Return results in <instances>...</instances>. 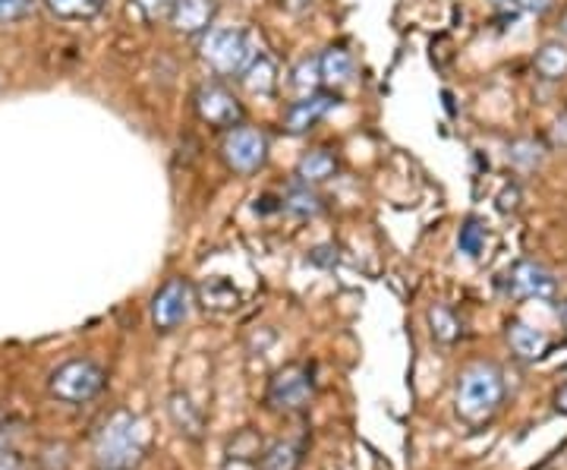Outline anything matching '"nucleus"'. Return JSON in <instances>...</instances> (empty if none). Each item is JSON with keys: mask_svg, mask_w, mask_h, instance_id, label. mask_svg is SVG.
<instances>
[{"mask_svg": "<svg viewBox=\"0 0 567 470\" xmlns=\"http://www.w3.org/2000/svg\"><path fill=\"white\" fill-rule=\"evenodd\" d=\"M505 404V376L495 363H470L458 379L454 408L466 426H483Z\"/></svg>", "mask_w": 567, "mask_h": 470, "instance_id": "obj_1", "label": "nucleus"}, {"mask_svg": "<svg viewBox=\"0 0 567 470\" xmlns=\"http://www.w3.org/2000/svg\"><path fill=\"white\" fill-rule=\"evenodd\" d=\"M92 455L98 470H133L145 455V430L133 411H114L98 426Z\"/></svg>", "mask_w": 567, "mask_h": 470, "instance_id": "obj_2", "label": "nucleus"}, {"mask_svg": "<svg viewBox=\"0 0 567 470\" xmlns=\"http://www.w3.org/2000/svg\"><path fill=\"white\" fill-rule=\"evenodd\" d=\"M199 55L215 70L217 77H240L246 67L252 63L256 51H252V42H249V35H246L244 28L217 26L202 35Z\"/></svg>", "mask_w": 567, "mask_h": 470, "instance_id": "obj_3", "label": "nucleus"}, {"mask_svg": "<svg viewBox=\"0 0 567 470\" xmlns=\"http://www.w3.org/2000/svg\"><path fill=\"white\" fill-rule=\"evenodd\" d=\"M105 383H108V376L95 360L76 357L57 366L48 379V391L63 404H85L105 391Z\"/></svg>", "mask_w": 567, "mask_h": 470, "instance_id": "obj_4", "label": "nucleus"}, {"mask_svg": "<svg viewBox=\"0 0 567 470\" xmlns=\"http://www.w3.org/2000/svg\"><path fill=\"white\" fill-rule=\"evenodd\" d=\"M316 398V379L306 363H287L271 376L265 401L277 414H303Z\"/></svg>", "mask_w": 567, "mask_h": 470, "instance_id": "obj_5", "label": "nucleus"}, {"mask_svg": "<svg viewBox=\"0 0 567 470\" xmlns=\"http://www.w3.org/2000/svg\"><path fill=\"white\" fill-rule=\"evenodd\" d=\"M221 158L234 174H256L269 162V139L256 127H234L221 142Z\"/></svg>", "mask_w": 567, "mask_h": 470, "instance_id": "obj_6", "label": "nucleus"}, {"mask_svg": "<svg viewBox=\"0 0 567 470\" xmlns=\"http://www.w3.org/2000/svg\"><path fill=\"white\" fill-rule=\"evenodd\" d=\"M196 304V291L187 278H170L162 291L152 301V322L158 332H174L177 326H184Z\"/></svg>", "mask_w": 567, "mask_h": 470, "instance_id": "obj_7", "label": "nucleus"}, {"mask_svg": "<svg viewBox=\"0 0 567 470\" xmlns=\"http://www.w3.org/2000/svg\"><path fill=\"white\" fill-rule=\"evenodd\" d=\"M196 114H199V120L209 124V127L234 130V127H240V120H244V105H240V98H237L231 89L209 83L199 85V92H196Z\"/></svg>", "mask_w": 567, "mask_h": 470, "instance_id": "obj_8", "label": "nucleus"}, {"mask_svg": "<svg viewBox=\"0 0 567 470\" xmlns=\"http://www.w3.org/2000/svg\"><path fill=\"white\" fill-rule=\"evenodd\" d=\"M508 287L520 301H552L555 297V278L545 266L533 262V259H523L513 266L511 275H508Z\"/></svg>", "mask_w": 567, "mask_h": 470, "instance_id": "obj_9", "label": "nucleus"}, {"mask_svg": "<svg viewBox=\"0 0 567 470\" xmlns=\"http://www.w3.org/2000/svg\"><path fill=\"white\" fill-rule=\"evenodd\" d=\"M334 105H338V95H331V92L306 95V98H299V102H294V105L287 108V114H284V130L294 133V137L309 133Z\"/></svg>", "mask_w": 567, "mask_h": 470, "instance_id": "obj_10", "label": "nucleus"}, {"mask_svg": "<svg viewBox=\"0 0 567 470\" xmlns=\"http://www.w3.org/2000/svg\"><path fill=\"white\" fill-rule=\"evenodd\" d=\"M217 0H177L170 13V26L177 35H205L215 23Z\"/></svg>", "mask_w": 567, "mask_h": 470, "instance_id": "obj_11", "label": "nucleus"}, {"mask_svg": "<svg viewBox=\"0 0 567 470\" xmlns=\"http://www.w3.org/2000/svg\"><path fill=\"white\" fill-rule=\"evenodd\" d=\"M319 63H322V85L328 89H344L353 83L356 60L347 48H328L324 55H319Z\"/></svg>", "mask_w": 567, "mask_h": 470, "instance_id": "obj_12", "label": "nucleus"}, {"mask_svg": "<svg viewBox=\"0 0 567 470\" xmlns=\"http://www.w3.org/2000/svg\"><path fill=\"white\" fill-rule=\"evenodd\" d=\"M508 344L520 360H540L548 351V334L542 329L527 326V322H511L508 326Z\"/></svg>", "mask_w": 567, "mask_h": 470, "instance_id": "obj_13", "label": "nucleus"}, {"mask_svg": "<svg viewBox=\"0 0 567 470\" xmlns=\"http://www.w3.org/2000/svg\"><path fill=\"white\" fill-rule=\"evenodd\" d=\"M240 80H244L246 92H252V95H274V89H277V67H274L271 57L256 55L252 63L240 73Z\"/></svg>", "mask_w": 567, "mask_h": 470, "instance_id": "obj_14", "label": "nucleus"}, {"mask_svg": "<svg viewBox=\"0 0 567 470\" xmlns=\"http://www.w3.org/2000/svg\"><path fill=\"white\" fill-rule=\"evenodd\" d=\"M334 171H338V162H334V155L324 152V149H312V152H306L297 162L299 184H306V187L324 184L328 177H334Z\"/></svg>", "mask_w": 567, "mask_h": 470, "instance_id": "obj_15", "label": "nucleus"}, {"mask_svg": "<svg viewBox=\"0 0 567 470\" xmlns=\"http://www.w3.org/2000/svg\"><path fill=\"white\" fill-rule=\"evenodd\" d=\"M536 73H540L542 80H548V83L565 80L567 45H562V42H545L540 51H536Z\"/></svg>", "mask_w": 567, "mask_h": 470, "instance_id": "obj_16", "label": "nucleus"}, {"mask_svg": "<svg viewBox=\"0 0 567 470\" xmlns=\"http://www.w3.org/2000/svg\"><path fill=\"white\" fill-rule=\"evenodd\" d=\"M45 7L55 13L57 20H67V23H82V20H92L105 10V0H45Z\"/></svg>", "mask_w": 567, "mask_h": 470, "instance_id": "obj_17", "label": "nucleus"}, {"mask_svg": "<svg viewBox=\"0 0 567 470\" xmlns=\"http://www.w3.org/2000/svg\"><path fill=\"white\" fill-rule=\"evenodd\" d=\"M299 461H303V448L291 439L262 448V470H297Z\"/></svg>", "mask_w": 567, "mask_h": 470, "instance_id": "obj_18", "label": "nucleus"}, {"mask_svg": "<svg viewBox=\"0 0 567 470\" xmlns=\"http://www.w3.org/2000/svg\"><path fill=\"white\" fill-rule=\"evenodd\" d=\"M199 294H202V304L212 306V309H221V313L240 306V294H237V287H234L231 281H224V278H209V281L202 284Z\"/></svg>", "mask_w": 567, "mask_h": 470, "instance_id": "obj_19", "label": "nucleus"}, {"mask_svg": "<svg viewBox=\"0 0 567 470\" xmlns=\"http://www.w3.org/2000/svg\"><path fill=\"white\" fill-rule=\"evenodd\" d=\"M291 85H294V92H297L299 98L316 95L319 85H322V63H319V57H303L294 67V73H291Z\"/></svg>", "mask_w": 567, "mask_h": 470, "instance_id": "obj_20", "label": "nucleus"}, {"mask_svg": "<svg viewBox=\"0 0 567 470\" xmlns=\"http://www.w3.org/2000/svg\"><path fill=\"white\" fill-rule=\"evenodd\" d=\"M284 212L294 215V219H316L322 212V196L303 184V187L284 196Z\"/></svg>", "mask_w": 567, "mask_h": 470, "instance_id": "obj_21", "label": "nucleus"}, {"mask_svg": "<svg viewBox=\"0 0 567 470\" xmlns=\"http://www.w3.org/2000/svg\"><path fill=\"white\" fill-rule=\"evenodd\" d=\"M429 326H433L435 341H441V344H454L460 338V319L448 306L438 304L429 309Z\"/></svg>", "mask_w": 567, "mask_h": 470, "instance_id": "obj_22", "label": "nucleus"}, {"mask_svg": "<svg viewBox=\"0 0 567 470\" xmlns=\"http://www.w3.org/2000/svg\"><path fill=\"white\" fill-rule=\"evenodd\" d=\"M486 240H488L486 224L480 222V219H466L458 234V249L463 252V256L476 259V256L486 249Z\"/></svg>", "mask_w": 567, "mask_h": 470, "instance_id": "obj_23", "label": "nucleus"}, {"mask_svg": "<svg viewBox=\"0 0 567 470\" xmlns=\"http://www.w3.org/2000/svg\"><path fill=\"white\" fill-rule=\"evenodd\" d=\"M508 158L520 171H536L542 165V158H545V152H542V145L536 139H517L508 149Z\"/></svg>", "mask_w": 567, "mask_h": 470, "instance_id": "obj_24", "label": "nucleus"}, {"mask_svg": "<svg viewBox=\"0 0 567 470\" xmlns=\"http://www.w3.org/2000/svg\"><path fill=\"white\" fill-rule=\"evenodd\" d=\"M133 7L149 23H158V20H170L177 0H133Z\"/></svg>", "mask_w": 567, "mask_h": 470, "instance_id": "obj_25", "label": "nucleus"}, {"mask_svg": "<svg viewBox=\"0 0 567 470\" xmlns=\"http://www.w3.org/2000/svg\"><path fill=\"white\" fill-rule=\"evenodd\" d=\"M38 0H0V23H20L35 10Z\"/></svg>", "mask_w": 567, "mask_h": 470, "instance_id": "obj_26", "label": "nucleus"}, {"mask_svg": "<svg viewBox=\"0 0 567 470\" xmlns=\"http://www.w3.org/2000/svg\"><path fill=\"white\" fill-rule=\"evenodd\" d=\"M0 470H23V461L16 451H0Z\"/></svg>", "mask_w": 567, "mask_h": 470, "instance_id": "obj_27", "label": "nucleus"}, {"mask_svg": "<svg viewBox=\"0 0 567 470\" xmlns=\"http://www.w3.org/2000/svg\"><path fill=\"white\" fill-rule=\"evenodd\" d=\"M513 3L523 7V10H530V13H545L552 7V0H513Z\"/></svg>", "mask_w": 567, "mask_h": 470, "instance_id": "obj_28", "label": "nucleus"}, {"mask_svg": "<svg viewBox=\"0 0 567 470\" xmlns=\"http://www.w3.org/2000/svg\"><path fill=\"white\" fill-rule=\"evenodd\" d=\"M552 137H555V142L562 145V149H567V114L555 124V130H552Z\"/></svg>", "mask_w": 567, "mask_h": 470, "instance_id": "obj_29", "label": "nucleus"}, {"mask_svg": "<svg viewBox=\"0 0 567 470\" xmlns=\"http://www.w3.org/2000/svg\"><path fill=\"white\" fill-rule=\"evenodd\" d=\"M555 408H558V411H562V414L567 416V386L562 388L558 395H555Z\"/></svg>", "mask_w": 567, "mask_h": 470, "instance_id": "obj_30", "label": "nucleus"}, {"mask_svg": "<svg viewBox=\"0 0 567 470\" xmlns=\"http://www.w3.org/2000/svg\"><path fill=\"white\" fill-rule=\"evenodd\" d=\"M558 28H562V35H567V10L562 13V20H558Z\"/></svg>", "mask_w": 567, "mask_h": 470, "instance_id": "obj_31", "label": "nucleus"}, {"mask_svg": "<svg viewBox=\"0 0 567 470\" xmlns=\"http://www.w3.org/2000/svg\"><path fill=\"white\" fill-rule=\"evenodd\" d=\"M565 319H567V306H565Z\"/></svg>", "mask_w": 567, "mask_h": 470, "instance_id": "obj_32", "label": "nucleus"}]
</instances>
